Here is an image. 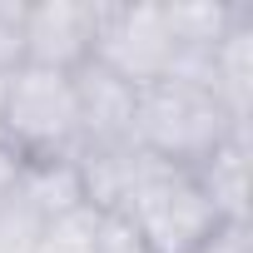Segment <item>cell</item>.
Instances as JSON below:
<instances>
[{"label": "cell", "mask_w": 253, "mask_h": 253, "mask_svg": "<svg viewBox=\"0 0 253 253\" xmlns=\"http://www.w3.org/2000/svg\"><path fill=\"white\" fill-rule=\"evenodd\" d=\"M248 124H238L199 80H184V75L144 84L139 104H134V144L174 169L204 164L223 139H233Z\"/></svg>", "instance_id": "cell-1"}, {"label": "cell", "mask_w": 253, "mask_h": 253, "mask_svg": "<svg viewBox=\"0 0 253 253\" xmlns=\"http://www.w3.org/2000/svg\"><path fill=\"white\" fill-rule=\"evenodd\" d=\"M99 0H25V65L75 75L94 55Z\"/></svg>", "instance_id": "cell-5"}, {"label": "cell", "mask_w": 253, "mask_h": 253, "mask_svg": "<svg viewBox=\"0 0 253 253\" xmlns=\"http://www.w3.org/2000/svg\"><path fill=\"white\" fill-rule=\"evenodd\" d=\"M238 124L253 129V5L243 0L238 20L223 30V40L204 55L199 75H194Z\"/></svg>", "instance_id": "cell-7"}, {"label": "cell", "mask_w": 253, "mask_h": 253, "mask_svg": "<svg viewBox=\"0 0 253 253\" xmlns=\"http://www.w3.org/2000/svg\"><path fill=\"white\" fill-rule=\"evenodd\" d=\"M5 80H10V75H0V104H5Z\"/></svg>", "instance_id": "cell-14"}, {"label": "cell", "mask_w": 253, "mask_h": 253, "mask_svg": "<svg viewBox=\"0 0 253 253\" xmlns=\"http://www.w3.org/2000/svg\"><path fill=\"white\" fill-rule=\"evenodd\" d=\"M248 159H253V129L223 139L204 164H194V179L204 184V194L223 223H253V213H248Z\"/></svg>", "instance_id": "cell-8"}, {"label": "cell", "mask_w": 253, "mask_h": 253, "mask_svg": "<svg viewBox=\"0 0 253 253\" xmlns=\"http://www.w3.org/2000/svg\"><path fill=\"white\" fill-rule=\"evenodd\" d=\"M99 253H149L129 228H124L119 218H104V238H99Z\"/></svg>", "instance_id": "cell-13"}, {"label": "cell", "mask_w": 253, "mask_h": 253, "mask_svg": "<svg viewBox=\"0 0 253 253\" xmlns=\"http://www.w3.org/2000/svg\"><path fill=\"white\" fill-rule=\"evenodd\" d=\"M0 144H5L20 164L75 159L80 154V114H75V84H70V75L20 65L5 80Z\"/></svg>", "instance_id": "cell-2"}, {"label": "cell", "mask_w": 253, "mask_h": 253, "mask_svg": "<svg viewBox=\"0 0 253 253\" xmlns=\"http://www.w3.org/2000/svg\"><path fill=\"white\" fill-rule=\"evenodd\" d=\"M75 84V114H80V149H104V144H124L134 139V104H139V84L119 80L104 65H80L70 75ZM80 159V154H75Z\"/></svg>", "instance_id": "cell-6"}, {"label": "cell", "mask_w": 253, "mask_h": 253, "mask_svg": "<svg viewBox=\"0 0 253 253\" xmlns=\"http://www.w3.org/2000/svg\"><path fill=\"white\" fill-rule=\"evenodd\" d=\"M189 253H253V223H218L199 248Z\"/></svg>", "instance_id": "cell-12"}, {"label": "cell", "mask_w": 253, "mask_h": 253, "mask_svg": "<svg viewBox=\"0 0 253 253\" xmlns=\"http://www.w3.org/2000/svg\"><path fill=\"white\" fill-rule=\"evenodd\" d=\"M99 238H104V213L89 204H75V209L45 218L35 253H99Z\"/></svg>", "instance_id": "cell-9"}, {"label": "cell", "mask_w": 253, "mask_h": 253, "mask_svg": "<svg viewBox=\"0 0 253 253\" xmlns=\"http://www.w3.org/2000/svg\"><path fill=\"white\" fill-rule=\"evenodd\" d=\"M40 228H45V213L30 199H20L15 189L0 194V253H35Z\"/></svg>", "instance_id": "cell-10"}, {"label": "cell", "mask_w": 253, "mask_h": 253, "mask_svg": "<svg viewBox=\"0 0 253 253\" xmlns=\"http://www.w3.org/2000/svg\"><path fill=\"white\" fill-rule=\"evenodd\" d=\"M94 65L114 70L129 84H154L179 70V45L164 15V0H99V30H94Z\"/></svg>", "instance_id": "cell-4"}, {"label": "cell", "mask_w": 253, "mask_h": 253, "mask_svg": "<svg viewBox=\"0 0 253 253\" xmlns=\"http://www.w3.org/2000/svg\"><path fill=\"white\" fill-rule=\"evenodd\" d=\"M0 194H5V179H0Z\"/></svg>", "instance_id": "cell-15"}, {"label": "cell", "mask_w": 253, "mask_h": 253, "mask_svg": "<svg viewBox=\"0 0 253 253\" xmlns=\"http://www.w3.org/2000/svg\"><path fill=\"white\" fill-rule=\"evenodd\" d=\"M114 218L149 253H189L223 223L194 169H174V164H154Z\"/></svg>", "instance_id": "cell-3"}, {"label": "cell", "mask_w": 253, "mask_h": 253, "mask_svg": "<svg viewBox=\"0 0 253 253\" xmlns=\"http://www.w3.org/2000/svg\"><path fill=\"white\" fill-rule=\"evenodd\" d=\"M25 65V0H0V75Z\"/></svg>", "instance_id": "cell-11"}]
</instances>
